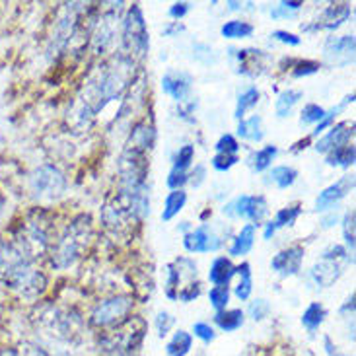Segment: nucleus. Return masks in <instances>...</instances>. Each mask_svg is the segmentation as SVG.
Here are the masks:
<instances>
[{
    "mask_svg": "<svg viewBox=\"0 0 356 356\" xmlns=\"http://www.w3.org/2000/svg\"><path fill=\"white\" fill-rule=\"evenodd\" d=\"M0 279L6 280L12 289H28L38 284L39 275L33 273L24 255L0 243Z\"/></svg>",
    "mask_w": 356,
    "mask_h": 356,
    "instance_id": "obj_1",
    "label": "nucleus"
},
{
    "mask_svg": "<svg viewBox=\"0 0 356 356\" xmlns=\"http://www.w3.org/2000/svg\"><path fill=\"white\" fill-rule=\"evenodd\" d=\"M123 38H125L127 49L133 53L143 57L148 51V29H146V22L143 18V10L138 6H133L129 10L125 18V31H123Z\"/></svg>",
    "mask_w": 356,
    "mask_h": 356,
    "instance_id": "obj_2",
    "label": "nucleus"
},
{
    "mask_svg": "<svg viewBox=\"0 0 356 356\" xmlns=\"http://www.w3.org/2000/svg\"><path fill=\"white\" fill-rule=\"evenodd\" d=\"M224 214H228L230 218H248L255 226L267 216V201L261 195L259 197L257 195L255 197L241 195V197H236L234 201L224 207Z\"/></svg>",
    "mask_w": 356,
    "mask_h": 356,
    "instance_id": "obj_3",
    "label": "nucleus"
},
{
    "mask_svg": "<svg viewBox=\"0 0 356 356\" xmlns=\"http://www.w3.org/2000/svg\"><path fill=\"white\" fill-rule=\"evenodd\" d=\"M67 187L65 175L58 172L55 165H41L31 177V189L41 199H53L58 197Z\"/></svg>",
    "mask_w": 356,
    "mask_h": 356,
    "instance_id": "obj_4",
    "label": "nucleus"
},
{
    "mask_svg": "<svg viewBox=\"0 0 356 356\" xmlns=\"http://www.w3.org/2000/svg\"><path fill=\"white\" fill-rule=\"evenodd\" d=\"M133 302L127 296H115V298H109L106 302H102L94 314H92V323L97 327H107L111 323H115L121 318H125L127 314L131 312Z\"/></svg>",
    "mask_w": 356,
    "mask_h": 356,
    "instance_id": "obj_5",
    "label": "nucleus"
},
{
    "mask_svg": "<svg viewBox=\"0 0 356 356\" xmlns=\"http://www.w3.org/2000/svg\"><path fill=\"white\" fill-rule=\"evenodd\" d=\"M183 245L189 253H211L222 248V240L211 230V226H201L183 238Z\"/></svg>",
    "mask_w": 356,
    "mask_h": 356,
    "instance_id": "obj_6",
    "label": "nucleus"
},
{
    "mask_svg": "<svg viewBox=\"0 0 356 356\" xmlns=\"http://www.w3.org/2000/svg\"><path fill=\"white\" fill-rule=\"evenodd\" d=\"M325 58L335 67H345L353 63L355 57V35H343V38H329L325 43Z\"/></svg>",
    "mask_w": 356,
    "mask_h": 356,
    "instance_id": "obj_7",
    "label": "nucleus"
},
{
    "mask_svg": "<svg viewBox=\"0 0 356 356\" xmlns=\"http://www.w3.org/2000/svg\"><path fill=\"white\" fill-rule=\"evenodd\" d=\"M353 189H355V175L341 177L337 183L329 185L327 189H323V191L319 193V197L316 199V211H329L331 207H335L337 202L343 201Z\"/></svg>",
    "mask_w": 356,
    "mask_h": 356,
    "instance_id": "obj_8",
    "label": "nucleus"
},
{
    "mask_svg": "<svg viewBox=\"0 0 356 356\" xmlns=\"http://www.w3.org/2000/svg\"><path fill=\"white\" fill-rule=\"evenodd\" d=\"M302 259H304V248L292 245L289 250L277 253L270 261V267L282 277H290V275L298 273L300 267H302Z\"/></svg>",
    "mask_w": 356,
    "mask_h": 356,
    "instance_id": "obj_9",
    "label": "nucleus"
},
{
    "mask_svg": "<svg viewBox=\"0 0 356 356\" xmlns=\"http://www.w3.org/2000/svg\"><path fill=\"white\" fill-rule=\"evenodd\" d=\"M355 125L353 123H339L333 129H329V133L325 136H321L316 145V150L321 154H329L331 150H335L339 146L348 145V140L355 135Z\"/></svg>",
    "mask_w": 356,
    "mask_h": 356,
    "instance_id": "obj_10",
    "label": "nucleus"
},
{
    "mask_svg": "<svg viewBox=\"0 0 356 356\" xmlns=\"http://www.w3.org/2000/svg\"><path fill=\"white\" fill-rule=\"evenodd\" d=\"M193 80L187 72H168L162 78V90L175 102H185V97L191 94Z\"/></svg>",
    "mask_w": 356,
    "mask_h": 356,
    "instance_id": "obj_11",
    "label": "nucleus"
},
{
    "mask_svg": "<svg viewBox=\"0 0 356 356\" xmlns=\"http://www.w3.org/2000/svg\"><path fill=\"white\" fill-rule=\"evenodd\" d=\"M350 14H353V10H350L348 4H333V6H329L323 12L321 19H319L314 28L306 26L304 29H337L339 26H343L350 18Z\"/></svg>",
    "mask_w": 356,
    "mask_h": 356,
    "instance_id": "obj_12",
    "label": "nucleus"
},
{
    "mask_svg": "<svg viewBox=\"0 0 356 356\" xmlns=\"http://www.w3.org/2000/svg\"><path fill=\"white\" fill-rule=\"evenodd\" d=\"M152 143H154V129L146 123H138L127 143V152L143 156L146 150H150Z\"/></svg>",
    "mask_w": 356,
    "mask_h": 356,
    "instance_id": "obj_13",
    "label": "nucleus"
},
{
    "mask_svg": "<svg viewBox=\"0 0 356 356\" xmlns=\"http://www.w3.org/2000/svg\"><path fill=\"white\" fill-rule=\"evenodd\" d=\"M341 275L343 267L339 265V259H321V263H318L312 270V277L319 286H331Z\"/></svg>",
    "mask_w": 356,
    "mask_h": 356,
    "instance_id": "obj_14",
    "label": "nucleus"
},
{
    "mask_svg": "<svg viewBox=\"0 0 356 356\" xmlns=\"http://www.w3.org/2000/svg\"><path fill=\"white\" fill-rule=\"evenodd\" d=\"M236 275V265L228 257H216L209 270V280L214 286H228L232 277Z\"/></svg>",
    "mask_w": 356,
    "mask_h": 356,
    "instance_id": "obj_15",
    "label": "nucleus"
},
{
    "mask_svg": "<svg viewBox=\"0 0 356 356\" xmlns=\"http://www.w3.org/2000/svg\"><path fill=\"white\" fill-rule=\"evenodd\" d=\"M302 209L300 207H286V209H280L275 216V220H270L265 228V240H270L275 236V232L279 228H284V226H292L296 218L300 216Z\"/></svg>",
    "mask_w": 356,
    "mask_h": 356,
    "instance_id": "obj_16",
    "label": "nucleus"
},
{
    "mask_svg": "<svg viewBox=\"0 0 356 356\" xmlns=\"http://www.w3.org/2000/svg\"><path fill=\"white\" fill-rule=\"evenodd\" d=\"M253 243H255V226L253 224H245L240 234L236 236L234 243H232L230 255L232 257H241V255L250 253Z\"/></svg>",
    "mask_w": 356,
    "mask_h": 356,
    "instance_id": "obj_17",
    "label": "nucleus"
},
{
    "mask_svg": "<svg viewBox=\"0 0 356 356\" xmlns=\"http://www.w3.org/2000/svg\"><path fill=\"white\" fill-rule=\"evenodd\" d=\"M214 321L226 333L236 331V329H240L243 325V312L241 309H222V312H216Z\"/></svg>",
    "mask_w": 356,
    "mask_h": 356,
    "instance_id": "obj_18",
    "label": "nucleus"
},
{
    "mask_svg": "<svg viewBox=\"0 0 356 356\" xmlns=\"http://www.w3.org/2000/svg\"><path fill=\"white\" fill-rule=\"evenodd\" d=\"M261 125H263V121L259 115H253L251 119H241L238 125V135L251 143H259L263 140V127Z\"/></svg>",
    "mask_w": 356,
    "mask_h": 356,
    "instance_id": "obj_19",
    "label": "nucleus"
},
{
    "mask_svg": "<svg viewBox=\"0 0 356 356\" xmlns=\"http://www.w3.org/2000/svg\"><path fill=\"white\" fill-rule=\"evenodd\" d=\"M327 316V312L325 308L319 304V302H314V304H309L308 309L302 314V325L308 329V331H318L319 325L323 323V319Z\"/></svg>",
    "mask_w": 356,
    "mask_h": 356,
    "instance_id": "obj_20",
    "label": "nucleus"
},
{
    "mask_svg": "<svg viewBox=\"0 0 356 356\" xmlns=\"http://www.w3.org/2000/svg\"><path fill=\"white\" fill-rule=\"evenodd\" d=\"M185 202H187V193L179 189V191H172L168 197H165V207L164 212H162V220L168 222L172 220L174 216H177L181 209L185 207Z\"/></svg>",
    "mask_w": 356,
    "mask_h": 356,
    "instance_id": "obj_21",
    "label": "nucleus"
},
{
    "mask_svg": "<svg viewBox=\"0 0 356 356\" xmlns=\"http://www.w3.org/2000/svg\"><path fill=\"white\" fill-rule=\"evenodd\" d=\"M193 347V337L187 333V331H177L174 335V339L168 343L165 347V353L168 356H187L189 350Z\"/></svg>",
    "mask_w": 356,
    "mask_h": 356,
    "instance_id": "obj_22",
    "label": "nucleus"
},
{
    "mask_svg": "<svg viewBox=\"0 0 356 356\" xmlns=\"http://www.w3.org/2000/svg\"><path fill=\"white\" fill-rule=\"evenodd\" d=\"M267 177H269L267 183H275L279 189H286V187H290L292 183L296 181L298 172L294 168H289V165H279V168H273V172Z\"/></svg>",
    "mask_w": 356,
    "mask_h": 356,
    "instance_id": "obj_23",
    "label": "nucleus"
},
{
    "mask_svg": "<svg viewBox=\"0 0 356 356\" xmlns=\"http://www.w3.org/2000/svg\"><path fill=\"white\" fill-rule=\"evenodd\" d=\"M220 33L226 39H245L253 33V26L248 22H241V19H232L222 26Z\"/></svg>",
    "mask_w": 356,
    "mask_h": 356,
    "instance_id": "obj_24",
    "label": "nucleus"
},
{
    "mask_svg": "<svg viewBox=\"0 0 356 356\" xmlns=\"http://www.w3.org/2000/svg\"><path fill=\"white\" fill-rule=\"evenodd\" d=\"M236 273L241 277L240 282H238V286H236V296H238L241 302H245V300H250L251 290H253L250 263H241L240 267H236Z\"/></svg>",
    "mask_w": 356,
    "mask_h": 356,
    "instance_id": "obj_25",
    "label": "nucleus"
},
{
    "mask_svg": "<svg viewBox=\"0 0 356 356\" xmlns=\"http://www.w3.org/2000/svg\"><path fill=\"white\" fill-rule=\"evenodd\" d=\"M329 165H343V168H350L355 164V146L345 145L339 146L335 150H331L327 154Z\"/></svg>",
    "mask_w": 356,
    "mask_h": 356,
    "instance_id": "obj_26",
    "label": "nucleus"
},
{
    "mask_svg": "<svg viewBox=\"0 0 356 356\" xmlns=\"http://www.w3.org/2000/svg\"><path fill=\"white\" fill-rule=\"evenodd\" d=\"M300 99H302V92L298 90H286V92H282L277 99V104H275V111H277V115L279 117H286L292 111V107L298 104Z\"/></svg>",
    "mask_w": 356,
    "mask_h": 356,
    "instance_id": "obj_27",
    "label": "nucleus"
},
{
    "mask_svg": "<svg viewBox=\"0 0 356 356\" xmlns=\"http://www.w3.org/2000/svg\"><path fill=\"white\" fill-rule=\"evenodd\" d=\"M277 154H279L277 146H265V148L257 150V152L253 154V158H251L253 170H255V172H265V170L273 164V160L277 158Z\"/></svg>",
    "mask_w": 356,
    "mask_h": 356,
    "instance_id": "obj_28",
    "label": "nucleus"
},
{
    "mask_svg": "<svg viewBox=\"0 0 356 356\" xmlns=\"http://www.w3.org/2000/svg\"><path fill=\"white\" fill-rule=\"evenodd\" d=\"M259 104V90L257 88H248L240 97H238V107H236V117L238 119H243L245 115V111L251 109V107H255Z\"/></svg>",
    "mask_w": 356,
    "mask_h": 356,
    "instance_id": "obj_29",
    "label": "nucleus"
},
{
    "mask_svg": "<svg viewBox=\"0 0 356 356\" xmlns=\"http://www.w3.org/2000/svg\"><path fill=\"white\" fill-rule=\"evenodd\" d=\"M209 300H211L212 308L216 312H222V309H226L228 302H230V290H228V286H214L209 292Z\"/></svg>",
    "mask_w": 356,
    "mask_h": 356,
    "instance_id": "obj_30",
    "label": "nucleus"
},
{
    "mask_svg": "<svg viewBox=\"0 0 356 356\" xmlns=\"http://www.w3.org/2000/svg\"><path fill=\"white\" fill-rule=\"evenodd\" d=\"M193 158H195V148L191 145L181 146L177 150V154L174 156V170H179V172H187V168L191 165Z\"/></svg>",
    "mask_w": 356,
    "mask_h": 356,
    "instance_id": "obj_31",
    "label": "nucleus"
},
{
    "mask_svg": "<svg viewBox=\"0 0 356 356\" xmlns=\"http://www.w3.org/2000/svg\"><path fill=\"white\" fill-rule=\"evenodd\" d=\"M302 6H304L302 2H289V0H284V2H280L279 6H275V8L270 10V16H273V18H290V16H294Z\"/></svg>",
    "mask_w": 356,
    "mask_h": 356,
    "instance_id": "obj_32",
    "label": "nucleus"
},
{
    "mask_svg": "<svg viewBox=\"0 0 356 356\" xmlns=\"http://www.w3.org/2000/svg\"><path fill=\"white\" fill-rule=\"evenodd\" d=\"M325 117V109L316 106V104H308L302 111V123L304 125H312V123H319Z\"/></svg>",
    "mask_w": 356,
    "mask_h": 356,
    "instance_id": "obj_33",
    "label": "nucleus"
},
{
    "mask_svg": "<svg viewBox=\"0 0 356 356\" xmlns=\"http://www.w3.org/2000/svg\"><path fill=\"white\" fill-rule=\"evenodd\" d=\"M343 234H345V241L350 253L355 251V211H348L343 220Z\"/></svg>",
    "mask_w": 356,
    "mask_h": 356,
    "instance_id": "obj_34",
    "label": "nucleus"
},
{
    "mask_svg": "<svg viewBox=\"0 0 356 356\" xmlns=\"http://www.w3.org/2000/svg\"><path fill=\"white\" fill-rule=\"evenodd\" d=\"M238 162V156L236 154H218L212 158V168L218 170V172H228L232 165Z\"/></svg>",
    "mask_w": 356,
    "mask_h": 356,
    "instance_id": "obj_35",
    "label": "nucleus"
},
{
    "mask_svg": "<svg viewBox=\"0 0 356 356\" xmlns=\"http://www.w3.org/2000/svg\"><path fill=\"white\" fill-rule=\"evenodd\" d=\"M270 312V306L267 300H255V302H251L250 306V316L255 321H261V319H265L269 316Z\"/></svg>",
    "mask_w": 356,
    "mask_h": 356,
    "instance_id": "obj_36",
    "label": "nucleus"
},
{
    "mask_svg": "<svg viewBox=\"0 0 356 356\" xmlns=\"http://www.w3.org/2000/svg\"><path fill=\"white\" fill-rule=\"evenodd\" d=\"M216 150H218L220 154H236V152L240 150V145H238V140L232 135H224L220 140L216 143Z\"/></svg>",
    "mask_w": 356,
    "mask_h": 356,
    "instance_id": "obj_37",
    "label": "nucleus"
},
{
    "mask_svg": "<svg viewBox=\"0 0 356 356\" xmlns=\"http://www.w3.org/2000/svg\"><path fill=\"white\" fill-rule=\"evenodd\" d=\"M172 327H174V318H172L168 312H160V314H158V318H156V329H158V335H160V337H165Z\"/></svg>",
    "mask_w": 356,
    "mask_h": 356,
    "instance_id": "obj_38",
    "label": "nucleus"
},
{
    "mask_svg": "<svg viewBox=\"0 0 356 356\" xmlns=\"http://www.w3.org/2000/svg\"><path fill=\"white\" fill-rule=\"evenodd\" d=\"M187 181H189V175H187V172L172 170L170 175H168V187H170L172 191H179Z\"/></svg>",
    "mask_w": 356,
    "mask_h": 356,
    "instance_id": "obj_39",
    "label": "nucleus"
},
{
    "mask_svg": "<svg viewBox=\"0 0 356 356\" xmlns=\"http://www.w3.org/2000/svg\"><path fill=\"white\" fill-rule=\"evenodd\" d=\"M193 333H195V337H199L201 341H204V343H211V341H214V337H216V333H214L212 325H209V323H202V321H199V323H195V325H193Z\"/></svg>",
    "mask_w": 356,
    "mask_h": 356,
    "instance_id": "obj_40",
    "label": "nucleus"
},
{
    "mask_svg": "<svg viewBox=\"0 0 356 356\" xmlns=\"http://www.w3.org/2000/svg\"><path fill=\"white\" fill-rule=\"evenodd\" d=\"M319 70V63L316 60H302L296 65L294 68V76H308V74H314V72H318Z\"/></svg>",
    "mask_w": 356,
    "mask_h": 356,
    "instance_id": "obj_41",
    "label": "nucleus"
},
{
    "mask_svg": "<svg viewBox=\"0 0 356 356\" xmlns=\"http://www.w3.org/2000/svg\"><path fill=\"white\" fill-rule=\"evenodd\" d=\"M270 38H275L277 41H280V43H286V45H300L302 43V39L298 38V35H294V33H289V31H282V29H279V31H275Z\"/></svg>",
    "mask_w": 356,
    "mask_h": 356,
    "instance_id": "obj_42",
    "label": "nucleus"
},
{
    "mask_svg": "<svg viewBox=\"0 0 356 356\" xmlns=\"http://www.w3.org/2000/svg\"><path fill=\"white\" fill-rule=\"evenodd\" d=\"M187 12H189V2H175L170 8V16L174 19H181Z\"/></svg>",
    "mask_w": 356,
    "mask_h": 356,
    "instance_id": "obj_43",
    "label": "nucleus"
},
{
    "mask_svg": "<svg viewBox=\"0 0 356 356\" xmlns=\"http://www.w3.org/2000/svg\"><path fill=\"white\" fill-rule=\"evenodd\" d=\"M204 175H207V170H204V165H197V168H195V172L189 175V177H191L189 181H191L195 187H201V183L204 181Z\"/></svg>",
    "mask_w": 356,
    "mask_h": 356,
    "instance_id": "obj_44",
    "label": "nucleus"
},
{
    "mask_svg": "<svg viewBox=\"0 0 356 356\" xmlns=\"http://www.w3.org/2000/svg\"><path fill=\"white\" fill-rule=\"evenodd\" d=\"M325 350H327L329 356H345V355H341V353H339L337 347H333L331 339H325Z\"/></svg>",
    "mask_w": 356,
    "mask_h": 356,
    "instance_id": "obj_45",
    "label": "nucleus"
},
{
    "mask_svg": "<svg viewBox=\"0 0 356 356\" xmlns=\"http://www.w3.org/2000/svg\"><path fill=\"white\" fill-rule=\"evenodd\" d=\"M228 6H230L232 10H240L241 8V2H228Z\"/></svg>",
    "mask_w": 356,
    "mask_h": 356,
    "instance_id": "obj_46",
    "label": "nucleus"
}]
</instances>
